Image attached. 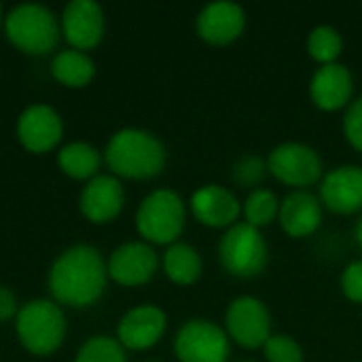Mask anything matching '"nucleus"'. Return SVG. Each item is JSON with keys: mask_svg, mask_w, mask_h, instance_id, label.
Returning a JSON list of instances; mask_svg holds the SVG:
<instances>
[{"mask_svg": "<svg viewBox=\"0 0 362 362\" xmlns=\"http://www.w3.org/2000/svg\"><path fill=\"white\" fill-rule=\"evenodd\" d=\"M108 267L91 246H74L57 257L49 274V288L57 303L87 308L95 303L106 286Z\"/></svg>", "mask_w": 362, "mask_h": 362, "instance_id": "f257e3e1", "label": "nucleus"}, {"mask_svg": "<svg viewBox=\"0 0 362 362\" xmlns=\"http://www.w3.org/2000/svg\"><path fill=\"white\" fill-rule=\"evenodd\" d=\"M106 163L117 176L146 180L161 174L165 165V146L144 129H121L106 146Z\"/></svg>", "mask_w": 362, "mask_h": 362, "instance_id": "f03ea898", "label": "nucleus"}, {"mask_svg": "<svg viewBox=\"0 0 362 362\" xmlns=\"http://www.w3.org/2000/svg\"><path fill=\"white\" fill-rule=\"evenodd\" d=\"M185 202L172 189H157L146 195L136 212L138 233L151 244H176L185 229Z\"/></svg>", "mask_w": 362, "mask_h": 362, "instance_id": "7ed1b4c3", "label": "nucleus"}, {"mask_svg": "<svg viewBox=\"0 0 362 362\" xmlns=\"http://www.w3.org/2000/svg\"><path fill=\"white\" fill-rule=\"evenodd\" d=\"M267 259L269 248L261 229L248 223H235L218 242V261L229 276L255 278L263 274Z\"/></svg>", "mask_w": 362, "mask_h": 362, "instance_id": "20e7f679", "label": "nucleus"}, {"mask_svg": "<svg viewBox=\"0 0 362 362\" xmlns=\"http://www.w3.org/2000/svg\"><path fill=\"white\" fill-rule=\"evenodd\" d=\"M64 333V314L51 301H30L17 312V335L23 348L36 356L53 354L62 346Z\"/></svg>", "mask_w": 362, "mask_h": 362, "instance_id": "39448f33", "label": "nucleus"}, {"mask_svg": "<svg viewBox=\"0 0 362 362\" xmlns=\"http://www.w3.org/2000/svg\"><path fill=\"white\" fill-rule=\"evenodd\" d=\"M8 40L32 55H42L57 45L59 28L55 15L42 4H19L4 21Z\"/></svg>", "mask_w": 362, "mask_h": 362, "instance_id": "423d86ee", "label": "nucleus"}, {"mask_svg": "<svg viewBox=\"0 0 362 362\" xmlns=\"http://www.w3.org/2000/svg\"><path fill=\"white\" fill-rule=\"evenodd\" d=\"M267 170L282 185L295 187V191L312 187L325 176L320 153L303 142H282L274 146L267 157Z\"/></svg>", "mask_w": 362, "mask_h": 362, "instance_id": "0eeeda50", "label": "nucleus"}, {"mask_svg": "<svg viewBox=\"0 0 362 362\" xmlns=\"http://www.w3.org/2000/svg\"><path fill=\"white\" fill-rule=\"evenodd\" d=\"M225 333L244 350H259L272 333V314L267 305L250 295L233 299L225 312Z\"/></svg>", "mask_w": 362, "mask_h": 362, "instance_id": "6e6552de", "label": "nucleus"}, {"mask_svg": "<svg viewBox=\"0 0 362 362\" xmlns=\"http://www.w3.org/2000/svg\"><path fill=\"white\" fill-rule=\"evenodd\" d=\"M223 327L195 318L180 327L174 339V352L180 362H227L231 346Z\"/></svg>", "mask_w": 362, "mask_h": 362, "instance_id": "1a4fd4ad", "label": "nucleus"}, {"mask_svg": "<svg viewBox=\"0 0 362 362\" xmlns=\"http://www.w3.org/2000/svg\"><path fill=\"white\" fill-rule=\"evenodd\" d=\"M195 28L199 38L206 40L208 45H216V47L231 45L244 34L246 11L231 0L210 2L199 11L195 19Z\"/></svg>", "mask_w": 362, "mask_h": 362, "instance_id": "9d476101", "label": "nucleus"}, {"mask_svg": "<svg viewBox=\"0 0 362 362\" xmlns=\"http://www.w3.org/2000/svg\"><path fill=\"white\" fill-rule=\"evenodd\" d=\"M320 202L335 214H354L362 210V168L339 165L322 176Z\"/></svg>", "mask_w": 362, "mask_h": 362, "instance_id": "9b49d317", "label": "nucleus"}, {"mask_svg": "<svg viewBox=\"0 0 362 362\" xmlns=\"http://www.w3.org/2000/svg\"><path fill=\"white\" fill-rule=\"evenodd\" d=\"M191 212L195 221L212 229H229L242 214L240 199L223 185H204L191 195Z\"/></svg>", "mask_w": 362, "mask_h": 362, "instance_id": "f8f14e48", "label": "nucleus"}, {"mask_svg": "<svg viewBox=\"0 0 362 362\" xmlns=\"http://www.w3.org/2000/svg\"><path fill=\"white\" fill-rule=\"evenodd\" d=\"M157 252L144 242H127L119 246L108 261V276L121 286H142L157 272Z\"/></svg>", "mask_w": 362, "mask_h": 362, "instance_id": "ddd939ff", "label": "nucleus"}, {"mask_svg": "<svg viewBox=\"0 0 362 362\" xmlns=\"http://www.w3.org/2000/svg\"><path fill=\"white\" fill-rule=\"evenodd\" d=\"M354 93V76L344 64L320 66L310 78V98L316 108L335 112L348 108Z\"/></svg>", "mask_w": 362, "mask_h": 362, "instance_id": "4468645a", "label": "nucleus"}, {"mask_svg": "<svg viewBox=\"0 0 362 362\" xmlns=\"http://www.w3.org/2000/svg\"><path fill=\"white\" fill-rule=\"evenodd\" d=\"M322 214H325V206L320 197L301 189L288 193L280 202L278 223L286 235L295 240H303L318 231V227L322 225Z\"/></svg>", "mask_w": 362, "mask_h": 362, "instance_id": "2eb2a0df", "label": "nucleus"}, {"mask_svg": "<svg viewBox=\"0 0 362 362\" xmlns=\"http://www.w3.org/2000/svg\"><path fill=\"white\" fill-rule=\"evenodd\" d=\"M62 28L66 40L76 49H93L104 36V13L93 0H72L64 8Z\"/></svg>", "mask_w": 362, "mask_h": 362, "instance_id": "dca6fc26", "label": "nucleus"}, {"mask_svg": "<svg viewBox=\"0 0 362 362\" xmlns=\"http://www.w3.org/2000/svg\"><path fill=\"white\" fill-rule=\"evenodd\" d=\"M165 314L157 305H140L129 310L117 329V341L127 350H148L165 333Z\"/></svg>", "mask_w": 362, "mask_h": 362, "instance_id": "f3484780", "label": "nucleus"}, {"mask_svg": "<svg viewBox=\"0 0 362 362\" xmlns=\"http://www.w3.org/2000/svg\"><path fill=\"white\" fill-rule=\"evenodd\" d=\"M17 136L28 151L47 153L62 138V119L51 106H30L17 121Z\"/></svg>", "mask_w": 362, "mask_h": 362, "instance_id": "a211bd4d", "label": "nucleus"}, {"mask_svg": "<svg viewBox=\"0 0 362 362\" xmlns=\"http://www.w3.org/2000/svg\"><path fill=\"white\" fill-rule=\"evenodd\" d=\"M123 202L125 193L115 176H93L81 193V212L91 223H108L119 216Z\"/></svg>", "mask_w": 362, "mask_h": 362, "instance_id": "6ab92c4d", "label": "nucleus"}, {"mask_svg": "<svg viewBox=\"0 0 362 362\" xmlns=\"http://www.w3.org/2000/svg\"><path fill=\"white\" fill-rule=\"evenodd\" d=\"M163 272L178 286H191L199 280L204 263L199 252L191 244L176 242L163 255Z\"/></svg>", "mask_w": 362, "mask_h": 362, "instance_id": "aec40b11", "label": "nucleus"}, {"mask_svg": "<svg viewBox=\"0 0 362 362\" xmlns=\"http://www.w3.org/2000/svg\"><path fill=\"white\" fill-rule=\"evenodd\" d=\"M51 74L66 87H85L95 74V66L83 51H59L51 62Z\"/></svg>", "mask_w": 362, "mask_h": 362, "instance_id": "412c9836", "label": "nucleus"}, {"mask_svg": "<svg viewBox=\"0 0 362 362\" xmlns=\"http://www.w3.org/2000/svg\"><path fill=\"white\" fill-rule=\"evenodd\" d=\"M57 163L70 178L83 180V178H89L98 172L100 153L87 142H72L59 151Z\"/></svg>", "mask_w": 362, "mask_h": 362, "instance_id": "4be33fe9", "label": "nucleus"}, {"mask_svg": "<svg viewBox=\"0 0 362 362\" xmlns=\"http://www.w3.org/2000/svg\"><path fill=\"white\" fill-rule=\"evenodd\" d=\"M242 212H244V223L257 227V229H263L267 225H272L278 214H280V199L274 191L269 189H255L248 193L244 206H242Z\"/></svg>", "mask_w": 362, "mask_h": 362, "instance_id": "5701e85b", "label": "nucleus"}, {"mask_svg": "<svg viewBox=\"0 0 362 362\" xmlns=\"http://www.w3.org/2000/svg\"><path fill=\"white\" fill-rule=\"evenodd\" d=\"M305 47H308V55L320 66L337 64V57L344 51V38L339 30H335L333 25H316L308 34Z\"/></svg>", "mask_w": 362, "mask_h": 362, "instance_id": "b1692460", "label": "nucleus"}, {"mask_svg": "<svg viewBox=\"0 0 362 362\" xmlns=\"http://www.w3.org/2000/svg\"><path fill=\"white\" fill-rule=\"evenodd\" d=\"M74 362H127V358L125 348L117 339L98 335L83 344Z\"/></svg>", "mask_w": 362, "mask_h": 362, "instance_id": "393cba45", "label": "nucleus"}, {"mask_svg": "<svg viewBox=\"0 0 362 362\" xmlns=\"http://www.w3.org/2000/svg\"><path fill=\"white\" fill-rule=\"evenodd\" d=\"M263 354L267 362H303L301 346L297 344V339L284 333L272 335L263 346Z\"/></svg>", "mask_w": 362, "mask_h": 362, "instance_id": "a878e982", "label": "nucleus"}, {"mask_svg": "<svg viewBox=\"0 0 362 362\" xmlns=\"http://www.w3.org/2000/svg\"><path fill=\"white\" fill-rule=\"evenodd\" d=\"M265 172H267V161H263L257 155H246V157L238 159V163L233 165V180L240 187L255 191V189H259L261 180L265 178Z\"/></svg>", "mask_w": 362, "mask_h": 362, "instance_id": "bb28decb", "label": "nucleus"}, {"mask_svg": "<svg viewBox=\"0 0 362 362\" xmlns=\"http://www.w3.org/2000/svg\"><path fill=\"white\" fill-rule=\"evenodd\" d=\"M344 136L352 148L362 153V95L352 100L344 115Z\"/></svg>", "mask_w": 362, "mask_h": 362, "instance_id": "cd10ccee", "label": "nucleus"}, {"mask_svg": "<svg viewBox=\"0 0 362 362\" xmlns=\"http://www.w3.org/2000/svg\"><path fill=\"white\" fill-rule=\"evenodd\" d=\"M341 293L352 303H362V259L352 261L341 274Z\"/></svg>", "mask_w": 362, "mask_h": 362, "instance_id": "c85d7f7f", "label": "nucleus"}, {"mask_svg": "<svg viewBox=\"0 0 362 362\" xmlns=\"http://www.w3.org/2000/svg\"><path fill=\"white\" fill-rule=\"evenodd\" d=\"M15 312H17L15 295H13L8 288L0 286V322H4V320L13 318V316H15Z\"/></svg>", "mask_w": 362, "mask_h": 362, "instance_id": "c756f323", "label": "nucleus"}, {"mask_svg": "<svg viewBox=\"0 0 362 362\" xmlns=\"http://www.w3.org/2000/svg\"><path fill=\"white\" fill-rule=\"evenodd\" d=\"M354 235H356V242H358V246L362 248V216L358 218V223H356V231H354Z\"/></svg>", "mask_w": 362, "mask_h": 362, "instance_id": "7c9ffc66", "label": "nucleus"}, {"mask_svg": "<svg viewBox=\"0 0 362 362\" xmlns=\"http://www.w3.org/2000/svg\"><path fill=\"white\" fill-rule=\"evenodd\" d=\"M0 21H2V6H0Z\"/></svg>", "mask_w": 362, "mask_h": 362, "instance_id": "2f4dec72", "label": "nucleus"}, {"mask_svg": "<svg viewBox=\"0 0 362 362\" xmlns=\"http://www.w3.org/2000/svg\"><path fill=\"white\" fill-rule=\"evenodd\" d=\"M240 362H255V361H240Z\"/></svg>", "mask_w": 362, "mask_h": 362, "instance_id": "473e14b6", "label": "nucleus"}]
</instances>
